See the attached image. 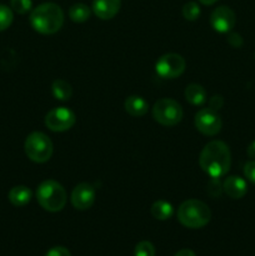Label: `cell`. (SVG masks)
Segmentation results:
<instances>
[{
	"mask_svg": "<svg viewBox=\"0 0 255 256\" xmlns=\"http://www.w3.org/2000/svg\"><path fill=\"white\" fill-rule=\"evenodd\" d=\"M228 42H229L230 45H232V48H240L242 45V38L240 36L238 32H232V34H229V36H228Z\"/></svg>",
	"mask_w": 255,
	"mask_h": 256,
	"instance_id": "cell-27",
	"label": "cell"
},
{
	"mask_svg": "<svg viewBox=\"0 0 255 256\" xmlns=\"http://www.w3.org/2000/svg\"><path fill=\"white\" fill-rule=\"evenodd\" d=\"M76 122L74 112L69 108L59 106L50 110L45 116V125L54 132H62L72 129Z\"/></svg>",
	"mask_w": 255,
	"mask_h": 256,
	"instance_id": "cell-8",
	"label": "cell"
},
{
	"mask_svg": "<svg viewBox=\"0 0 255 256\" xmlns=\"http://www.w3.org/2000/svg\"><path fill=\"white\" fill-rule=\"evenodd\" d=\"M92 15V10L88 5L82 4V2H78L70 6L69 9V18L74 22H84Z\"/></svg>",
	"mask_w": 255,
	"mask_h": 256,
	"instance_id": "cell-19",
	"label": "cell"
},
{
	"mask_svg": "<svg viewBox=\"0 0 255 256\" xmlns=\"http://www.w3.org/2000/svg\"><path fill=\"white\" fill-rule=\"evenodd\" d=\"M186 62L179 54L169 52L164 54L158 59L155 64V72L162 79H176L185 72Z\"/></svg>",
	"mask_w": 255,
	"mask_h": 256,
	"instance_id": "cell-7",
	"label": "cell"
},
{
	"mask_svg": "<svg viewBox=\"0 0 255 256\" xmlns=\"http://www.w3.org/2000/svg\"><path fill=\"white\" fill-rule=\"evenodd\" d=\"M194 124L198 132H202V135L214 136L218 132H220L222 122L218 112L210 109V108H204L196 112Z\"/></svg>",
	"mask_w": 255,
	"mask_h": 256,
	"instance_id": "cell-9",
	"label": "cell"
},
{
	"mask_svg": "<svg viewBox=\"0 0 255 256\" xmlns=\"http://www.w3.org/2000/svg\"><path fill=\"white\" fill-rule=\"evenodd\" d=\"M10 6L18 14H26L32 10V0H10Z\"/></svg>",
	"mask_w": 255,
	"mask_h": 256,
	"instance_id": "cell-22",
	"label": "cell"
},
{
	"mask_svg": "<svg viewBox=\"0 0 255 256\" xmlns=\"http://www.w3.org/2000/svg\"><path fill=\"white\" fill-rule=\"evenodd\" d=\"M244 175L250 182L255 185V160H250L244 165Z\"/></svg>",
	"mask_w": 255,
	"mask_h": 256,
	"instance_id": "cell-24",
	"label": "cell"
},
{
	"mask_svg": "<svg viewBox=\"0 0 255 256\" xmlns=\"http://www.w3.org/2000/svg\"><path fill=\"white\" fill-rule=\"evenodd\" d=\"M29 20L35 32L44 35H52L62 28L64 12L55 2H42L32 10Z\"/></svg>",
	"mask_w": 255,
	"mask_h": 256,
	"instance_id": "cell-2",
	"label": "cell"
},
{
	"mask_svg": "<svg viewBox=\"0 0 255 256\" xmlns=\"http://www.w3.org/2000/svg\"><path fill=\"white\" fill-rule=\"evenodd\" d=\"M222 104H224V100H222V98L220 96V95H215V96H212V99H210V102H209L210 106L209 108L210 109L215 110V112H218V110L222 106Z\"/></svg>",
	"mask_w": 255,
	"mask_h": 256,
	"instance_id": "cell-28",
	"label": "cell"
},
{
	"mask_svg": "<svg viewBox=\"0 0 255 256\" xmlns=\"http://www.w3.org/2000/svg\"><path fill=\"white\" fill-rule=\"evenodd\" d=\"M45 256H72L69 250L64 246H54L45 254Z\"/></svg>",
	"mask_w": 255,
	"mask_h": 256,
	"instance_id": "cell-26",
	"label": "cell"
},
{
	"mask_svg": "<svg viewBox=\"0 0 255 256\" xmlns=\"http://www.w3.org/2000/svg\"><path fill=\"white\" fill-rule=\"evenodd\" d=\"M246 152H248V156L252 158V160H255V140L252 142H250V145L246 149Z\"/></svg>",
	"mask_w": 255,
	"mask_h": 256,
	"instance_id": "cell-29",
	"label": "cell"
},
{
	"mask_svg": "<svg viewBox=\"0 0 255 256\" xmlns=\"http://www.w3.org/2000/svg\"><path fill=\"white\" fill-rule=\"evenodd\" d=\"M135 256H155V248L150 242H140L135 246Z\"/></svg>",
	"mask_w": 255,
	"mask_h": 256,
	"instance_id": "cell-23",
	"label": "cell"
},
{
	"mask_svg": "<svg viewBox=\"0 0 255 256\" xmlns=\"http://www.w3.org/2000/svg\"><path fill=\"white\" fill-rule=\"evenodd\" d=\"M8 198H9V202L14 206L22 208L29 204L32 198V192L25 185H18V186H14L10 189Z\"/></svg>",
	"mask_w": 255,
	"mask_h": 256,
	"instance_id": "cell-15",
	"label": "cell"
},
{
	"mask_svg": "<svg viewBox=\"0 0 255 256\" xmlns=\"http://www.w3.org/2000/svg\"><path fill=\"white\" fill-rule=\"evenodd\" d=\"M24 150L26 156L32 162L42 164L50 160L54 152V145L46 134L42 132H34L28 135L25 139Z\"/></svg>",
	"mask_w": 255,
	"mask_h": 256,
	"instance_id": "cell-5",
	"label": "cell"
},
{
	"mask_svg": "<svg viewBox=\"0 0 255 256\" xmlns=\"http://www.w3.org/2000/svg\"><path fill=\"white\" fill-rule=\"evenodd\" d=\"M125 112L134 118L144 116L149 110V102L139 95H130L125 99Z\"/></svg>",
	"mask_w": 255,
	"mask_h": 256,
	"instance_id": "cell-14",
	"label": "cell"
},
{
	"mask_svg": "<svg viewBox=\"0 0 255 256\" xmlns=\"http://www.w3.org/2000/svg\"><path fill=\"white\" fill-rule=\"evenodd\" d=\"M185 99H186L188 102H190L192 105H202L205 102H206V90L200 84H189L186 88H185Z\"/></svg>",
	"mask_w": 255,
	"mask_h": 256,
	"instance_id": "cell-16",
	"label": "cell"
},
{
	"mask_svg": "<svg viewBox=\"0 0 255 256\" xmlns=\"http://www.w3.org/2000/svg\"><path fill=\"white\" fill-rule=\"evenodd\" d=\"M235 22H236L235 12L225 5L218 6L210 14V24H212V29L218 32H232V28L235 26Z\"/></svg>",
	"mask_w": 255,
	"mask_h": 256,
	"instance_id": "cell-11",
	"label": "cell"
},
{
	"mask_svg": "<svg viewBox=\"0 0 255 256\" xmlns=\"http://www.w3.org/2000/svg\"><path fill=\"white\" fill-rule=\"evenodd\" d=\"M152 118L162 126H175L182 119V108L176 100L170 98L159 99L152 106Z\"/></svg>",
	"mask_w": 255,
	"mask_h": 256,
	"instance_id": "cell-6",
	"label": "cell"
},
{
	"mask_svg": "<svg viewBox=\"0 0 255 256\" xmlns=\"http://www.w3.org/2000/svg\"><path fill=\"white\" fill-rule=\"evenodd\" d=\"M12 20H14V15H12V8L0 4V32L6 30L12 25Z\"/></svg>",
	"mask_w": 255,
	"mask_h": 256,
	"instance_id": "cell-21",
	"label": "cell"
},
{
	"mask_svg": "<svg viewBox=\"0 0 255 256\" xmlns=\"http://www.w3.org/2000/svg\"><path fill=\"white\" fill-rule=\"evenodd\" d=\"M199 165L202 172L212 179H220L228 174L232 165V152L224 142L212 140L202 148L199 156Z\"/></svg>",
	"mask_w": 255,
	"mask_h": 256,
	"instance_id": "cell-1",
	"label": "cell"
},
{
	"mask_svg": "<svg viewBox=\"0 0 255 256\" xmlns=\"http://www.w3.org/2000/svg\"><path fill=\"white\" fill-rule=\"evenodd\" d=\"M122 0H92V12L102 20H110L119 12Z\"/></svg>",
	"mask_w": 255,
	"mask_h": 256,
	"instance_id": "cell-12",
	"label": "cell"
},
{
	"mask_svg": "<svg viewBox=\"0 0 255 256\" xmlns=\"http://www.w3.org/2000/svg\"><path fill=\"white\" fill-rule=\"evenodd\" d=\"M174 256H196V255H195V252H192V250L182 249V250H180V252H178Z\"/></svg>",
	"mask_w": 255,
	"mask_h": 256,
	"instance_id": "cell-30",
	"label": "cell"
},
{
	"mask_svg": "<svg viewBox=\"0 0 255 256\" xmlns=\"http://www.w3.org/2000/svg\"><path fill=\"white\" fill-rule=\"evenodd\" d=\"M202 5H212L218 2V0H199Z\"/></svg>",
	"mask_w": 255,
	"mask_h": 256,
	"instance_id": "cell-31",
	"label": "cell"
},
{
	"mask_svg": "<svg viewBox=\"0 0 255 256\" xmlns=\"http://www.w3.org/2000/svg\"><path fill=\"white\" fill-rule=\"evenodd\" d=\"M150 212H152V218H155L156 220L160 222H164V220L170 219L174 214V208L170 204L169 202H165V200H158L150 208Z\"/></svg>",
	"mask_w": 255,
	"mask_h": 256,
	"instance_id": "cell-17",
	"label": "cell"
},
{
	"mask_svg": "<svg viewBox=\"0 0 255 256\" xmlns=\"http://www.w3.org/2000/svg\"><path fill=\"white\" fill-rule=\"evenodd\" d=\"M210 219H212V212L202 200H185L178 209V220L182 226L189 229L204 228L210 222Z\"/></svg>",
	"mask_w": 255,
	"mask_h": 256,
	"instance_id": "cell-3",
	"label": "cell"
},
{
	"mask_svg": "<svg viewBox=\"0 0 255 256\" xmlns=\"http://www.w3.org/2000/svg\"><path fill=\"white\" fill-rule=\"evenodd\" d=\"M208 192H209V194L214 198L219 196V195L222 194V184H220L219 179H212V182H210L209 184V188H208Z\"/></svg>",
	"mask_w": 255,
	"mask_h": 256,
	"instance_id": "cell-25",
	"label": "cell"
},
{
	"mask_svg": "<svg viewBox=\"0 0 255 256\" xmlns=\"http://www.w3.org/2000/svg\"><path fill=\"white\" fill-rule=\"evenodd\" d=\"M52 92L54 98L60 102H66L72 98V88L66 80L55 79L52 84Z\"/></svg>",
	"mask_w": 255,
	"mask_h": 256,
	"instance_id": "cell-18",
	"label": "cell"
},
{
	"mask_svg": "<svg viewBox=\"0 0 255 256\" xmlns=\"http://www.w3.org/2000/svg\"><path fill=\"white\" fill-rule=\"evenodd\" d=\"M96 198L95 188L89 182H80L72 189V206L76 210H88L92 206Z\"/></svg>",
	"mask_w": 255,
	"mask_h": 256,
	"instance_id": "cell-10",
	"label": "cell"
},
{
	"mask_svg": "<svg viewBox=\"0 0 255 256\" xmlns=\"http://www.w3.org/2000/svg\"><path fill=\"white\" fill-rule=\"evenodd\" d=\"M36 200L46 212H62L66 204V192L60 182L52 179L44 180L36 189Z\"/></svg>",
	"mask_w": 255,
	"mask_h": 256,
	"instance_id": "cell-4",
	"label": "cell"
},
{
	"mask_svg": "<svg viewBox=\"0 0 255 256\" xmlns=\"http://www.w3.org/2000/svg\"><path fill=\"white\" fill-rule=\"evenodd\" d=\"M222 192L232 199H242L248 192V184L242 178L232 175L222 182Z\"/></svg>",
	"mask_w": 255,
	"mask_h": 256,
	"instance_id": "cell-13",
	"label": "cell"
},
{
	"mask_svg": "<svg viewBox=\"0 0 255 256\" xmlns=\"http://www.w3.org/2000/svg\"><path fill=\"white\" fill-rule=\"evenodd\" d=\"M200 12H202L200 6L195 2H189L182 6V16L188 22H195L200 16Z\"/></svg>",
	"mask_w": 255,
	"mask_h": 256,
	"instance_id": "cell-20",
	"label": "cell"
}]
</instances>
